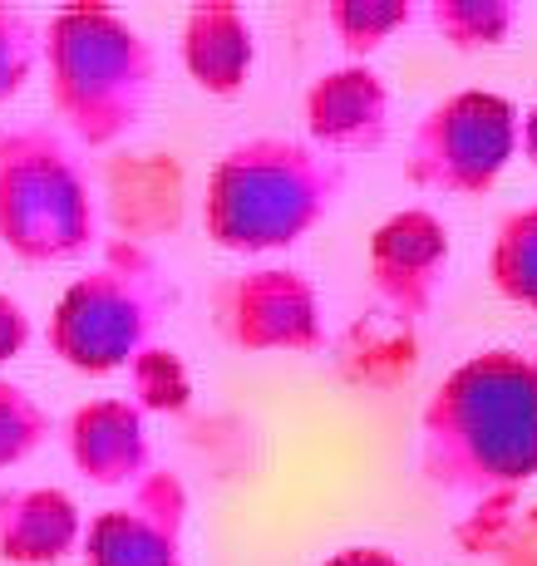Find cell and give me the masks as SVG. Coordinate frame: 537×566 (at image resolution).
I'll list each match as a JSON object with an SVG mask.
<instances>
[{
    "label": "cell",
    "mask_w": 537,
    "mask_h": 566,
    "mask_svg": "<svg viewBox=\"0 0 537 566\" xmlns=\"http://www.w3.org/2000/svg\"><path fill=\"white\" fill-rule=\"evenodd\" d=\"M420 468L448 497H503L537 478V360L478 350L430 395Z\"/></svg>",
    "instance_id": "cell-1"
},
{
    "label": "cell",
    "mask_w": 537,
    "mask_h": 566,
    "mask_svg": "<svg viewBox=\"0 0 537 566\" xmlns=\"http://www.w3.org/2000/svg\"><path fill=\"white\" fill-rule=\"evenodd\" d=\"M345 192L341 158L301 138L257 134L233 144L207 172L203 227L223 252L261 256L296 247L316 222H326Z\"/></svg>",
    "instance_id": "cell-2"
},
{
    "label": "cell",
    "mask_w": 537,
    "mask_h": 566,
    "mask_svg": "<svg viewBox=\"0 0 537 566\" xmlns=\"http://www.w3.org/2000/svg\"><path fill=\"white\" fill-rule=\"evenodd\" d=\"M50 108L64 134L109 148L134 134L158 84V54L148 35L109 6H64L45 25Z\"/></svg>",
    "instance_id": "cell-3"
},
{
    "label": "cell",
    "mask_w": 537,
    "mask_h": 566,
    "mask_svg": "<svg viewBox=\"0 0 537 566\" xmlns=\"http://www.w3.org/2000/svg\"><path fill=\"white\" fill-rule=\"evenodd\" d=\"M173 306V281L138 237L109 242L50 311V350L80 375H114L148 350Z\"/></svg>",
    "instance_id": "cell-4"
},
{
    "label": "cell",
    "mask_w": 537,
    "mask_h": 566,
    "mask_svg": "<svg viewBox=\"0 0 537 566\" xmlns=\"http://www.w3.org/2000/svg\"><path fill=\"white\" fill-rule=\"evenodd\" d=\"M0 247L20 261H80L99 247V207L70 134L20 124L0 134Z\"/></svg>",
    "instance_id": "cell-5"
},
{
    "label": "cell",
    "mask_w": 537,
    "mask_h": 566,
    "mask_svg": "<svg viewBox=\"0 0 537 566\" xmlns=\"http://www.w3.org/2000/svg\"><path fill=\"white\" fill-rule=\"evenodd\" d=\"M523 148V114L503 94L458 90L420 118L410 138V182L448 198H478Z\"/></svg>",
    "instance_id": "cell-6"
},
{
    "label": "cell",
    "mask_w": 537,
    "mask_h": 566,
    "mask_svg": "<svg viewBox=\"0 0 537 566\" xmlns=\"http://www.w3.org/2000/svg\"><path fill=\"white\" fill-rule=\"evenodd\" d=\"M217 331L237 350H316L326 340L321 296L291 266H251L217 286Z\"/></svg>",
    "instance_id": "cell-7"
},
{
    "label": "cell",
    "mask_w": 537,
    "mask_h": 566,
    "mask_svg": "<svg viewBox=\"0 0 537 566\" xmlns=\"http://www.w3.org/2000/svg\"><path fill=\"white\" fill-rule=\"evenodd\" d=\"M183 532H188V488L153 468L128 488L124 503L90 517L84 566H183Z\"/></svg>",
    "instance_id": "cell-8"
},
{
    "label": "cell",
    "mask_w": 537,
    "mask_h": 566,
    "mask_svg": "<svg viewBox=\"0 0 537 566\" xmlns=\"http://www.w3.org/2000/svg\"><path fill=\"white\" fill-rule=\"evenodd\" d=\"M370 281L380 306L400 321H424L448 286V227L430 207H404L370 237Z\"/></svg>",
    "instance_id": "cell-9"
},
{
    "label": "cell",
    "mask_w": 537,
    "mask_h": 566,
    "mask_svg": "<svg viewBox=\"0 0 537 566\" xmlns=\"http://www.w3.org/2000/svg\"><path fill=\"white\" fill-rule=\"evenodd\" d=\"M306 134L321 154H375L390 138V90L370 64L326 70L306 90Z\"/></svg>",
    "instance_id": "cell-10"
},
{
    "label": "cell",
    "mask_w": 537,
    "mask_h": 566,
    "mask_svg": "<svg viewBox=\"0 0 537 566\" xmlns=\"http://www.w3.org/2000/svg\"><path fill=\"white\" fill-rule=\"evenodd\" d=\"M70 459L94 488H134L153 473V443L144 409L124 395H104L74 409Z\"/></svg>",
    "instance_id": "cell-11"
},
{
    "label": "cell",
    "mask_w": 537,
    "mask_h": 566,
    "mask_svg": "<svg viewBox=\"0 0 537 566\" xmlns=\"http://www.w3.org/2000/svg\"><path fill=\"white\" fill-rule=\"evenodd\" d=\"M80 503L64 488H0V557L10 566H60L84 552Z\"/></svg>",
    "instance_id": "cell-12"
},
{
    "label": "cell",
    "mask_w": 537,
    "mask_h": 566,
    "mask_svg": "<svg viewBox=\"0 0 537 566\" xmlns=\"http://www.w3.org/2000/svg\"><path fill=\"white\" fill-rule=\"evenodd\" d=\"M183 64L193 84L213 99H233L247 90L251 64H257V30L251 15L233 0H203L183 15Z\"/></svg>",
    "instance_id": "cell-13"
},
{
    "label": "cell",
    "mask_w": 537,
    "mask_h": 566,
    "mask_svg": "<svg viewBox=\"0 0 537 566\" xmlns=\"http://www.w3.org/2000/svg\"><path fill=\"white\" fill-rule=\"evenodd\" d=\"M488 271L498 296H508L513 306L537 311V202L503 217L488 252Z\"/></svg>",
    "instance_id": "cell-14"
},
{
    "label": "cell",
    "mask_w": 537,
    "mask_h": 566,
    "mask_svg": "<svg viewBox=\"0 0 537 566\" xmlns=\"http://www.w3.org/2000/svg\"><path fill=\"white\" fill-rule=\"evenodd\" d=\"M430 20L454 50H493L508 45L513 25H518V6H508V0H434Z\"/></svg>",
    "instance_id": "cell-15"
},
{
    "label": "cell",
    "mask_w": 537,
    "mask_h": 566,
    "mask_svg": "<svg viewBox=\"0 0 537 566\" xmlns=\"http://www.w3.org/2000/svg\"><path fill=\"white\" fill-rule=\"evenodd\" d=\"M410 20H414L410 0H335V6H326V25L341 35V45L355 54V64L360 54H375Z\"/></svg>",
    "instance_id": "cell-16"
},
{
    "label": "cell",
    "mask_w": 537,
    "mask_h": 566,
    "mask_svg": "<svg viewBox=\"0 0 537 566\" xmlns=\"http://www.w3.org/2000/svg\"><path fill=\"white\" fill-rule=\"evenodd\" d=\"M128 385H134V405L144 413H183L193 405V375L173 345H148L134 365H128Z\"/></svg>",
    "instance_id": "cell-17"
},
{
    "label": "cell",
    "mask_w": 537,
    "mask_h": 566,
    "mask_svg": "<svg viewBox=\"0 0 537 566\" xmlns=\"http://www.w3.org/2000/svg\"><path fill=\"white\" fill-rule=\"evenodd\" d=\"M45 64V25L16 6H0V108Z\"/></svg>",
    "instance_id": "cell-18"
},
{
    "label": "cell",
    "mask_w": 537,
    "mask_h": 566,
    "mask_svg": "<svg viewBox=\"0 0 537 566\" xmlns=\"http://www.w3.org/2000/svg\"><path fill=\"white\" fill-rule=\"evenodd\" d=\"M45 433H50V409L25 385L0 379V473L25 463L45 443Z\"/></svg>",
    "instance_id": "cell-19"
},
{
    "label": "cell",
    "mask_w": 537,
    "mask_h": 566,
    "mask_svg": "<svg viewBox=\"0 0 537 566\" xmlns=\"http://www.w3.org/2000/svg\"><path fill=\"white\" fill-rule=\"evenodd\" d=\"M35 340V321H30L25 301H16L10 291H0V365L25 355V345Z\"/></svg>",
    "instance_id": "cell-20"
},
{
    "label": "cell",
    "mask_w": 537,
    "mask_h": 566,
    "mask_svg": "<svg viewBox=\"0 0 537 566\" xmlns=\"http://www.w3.org/2000/svg\"><path fill=\"white\" fill-rule=\"evenodd\" d=\"M321 566H404V562L394 557L390 547H341V552H331Z\"/></svg>",
    "instance_id": "cell-21"
},
{
    "label": "cell",
    "mask_w": 537,
    "mask_h": 566,
    "mask_svg": "<svg viewBox=\"0 0 537 566\" xmlns=\"http://www.w3.org/2000/svg\"><path fill=\"white\" fill-rule=\"evenodd\" d=\"M523 154H528V163L537 168V104L523 114Z\"/></svg>",
    "instance_id": "cell-22"
}]
</instances>
